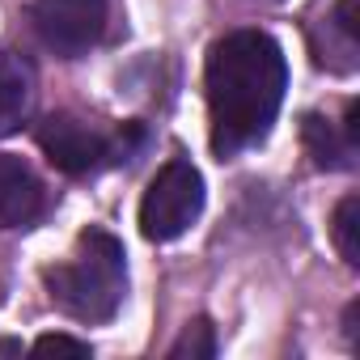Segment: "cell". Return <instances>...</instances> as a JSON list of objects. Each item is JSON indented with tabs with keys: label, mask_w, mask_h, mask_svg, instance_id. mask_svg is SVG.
<instances>
[{
	"label": "cell",
	"mask_w": 360,
	"mask_h": 360,
	"mask_svg": "<svg viewBox=\"0 0 360 360\" xmlns=\"http://www.w3.org/2000/svg\"><path fill=\"white\" fill-rule=\"evenodd\" d=\"M284 85H288V64L271 34L263 30L225 34L212 47L208 72H204L212 148L221 157H233L259 144L280 115Z\"/></svg>",
	"instance_id": "6da1fadb"
},
{
	"label": "cell",
	"mask_w": 360,
	"mask_h": 360,
	"mask_svg": "<svg viewBox=\"0 0 360 360\" xmlns=\"http://www.w3.org/2000/svg\"><path fill=\"white\" fill-rule=\"evenodd\" d=\"M51 301L77 318V322H106L115 318L123 288H127V263L123 246L106 229H85L77 238V255L60 267L43 271Z\"/></svg>",
	"instance_id": "7a4b0ae2"
},
{
	"label": "cell",
	"mask_w": 360,
	"mask_h": 360,
	"mask_svg": "<svg viewBox=\"0 0 360 360\" xmlns=\"http://www.w3.org/2000/svg\"><path fill=\"white\" fill-rule=\"evenodd\" d=\"M204 212V178L191 161L174 157L157 169L140 200V233L148 242H174L183 238Z\"/></svg>",
	"instance_id": "3957f363"
},
{
	"label": "cell",
	"mask_w": 360,
	"mask_h": 360,
	"mask_svg": "<svg viewBox=\"0 0 360 360\" xmlns=\"http://www.w3.org/2000/svg\"><path fill=\"white\" fill-rule=\"evenodd\" d=\"M30 22H34V34L47 51L72 60V56H85L102 39L106 0H39Z\"/></svg>",
	"instance_id": "277c9868"
},
{
	"label": "cell",
	"mask_w": 360,
	"mask_h": 360,
	"mask_svg": "<svg viewBox=\"0 0 360 360\" xmlns=\"http://www.w3.org/2000/svg\"><path fill=\"white\" fill-rule=\"evenodd\" d=\"M39 148L64 174H89L94 165H102V157H110V140L77 115H47L39 123Z\"/></svg>",
	"instance_id": "5b68a950"
},
{
	"label": "cell",
	"mask_w": 360,
	"mask_h": 360,
	"mask_svg": "<svg viewBox=\"0 0 360 360\" xmlns=\"http://www.w3.org/2000/svg\"><path fill=\"white\" fill-rule=\"evenodd\" d=\"M43 212V187L22 157L0 153V229H22Z\"/></svg>",
	"instance_id": "8992f818"
},
{
	"label": "cell",
	"mask_w": 360,
	"mask_h": 360,
	"mask_svg": "<svg viewBox=\"0 0 360 360\" xmlns=\"http://www.w3.org/2000/svg\"><path fill=\"white\" fill-rule=\"evenodd\" d=\"M34 106V72L18 51L0 47V136H13Z\"/></svg>",
	"instance_id": "52a82bcc"
},
{
	"label": "cell",
	"mask_w": 360,
	"mask_h": 360,
	"mask_svg": "<svg viewBox=\"0 0 360 360\" xmlns=\"http://www.w3.org/2000/svg\"><path fill=\"white\" fill-rule=\"evenodd\" d=\"M305 148H309V157L322 165V169H347L352 165V153H356V144L347 140V136H339L322 115H305Z\"/></svg>",
	"instance_id": "ba28073f"
},
{
	"label": "cell",
	"mask_w": 360,
	"mask_h": 360,
	"mask_svg": "<svg viewBox=\"0 0 360 360\" xmlns=\"http://www.w3.org/2000/svg\"><path fill=\"white\" fill-rule=\"evenodd\" d=\"M330 238H335L343 263L347 267H360V200L356 195L339 200V208L330 217Z\"/></svg>",
	"instance_id": "9c48e42d"
},
{
	"label": "cell",
	"mask_w": 360,
	"mask_h": 360,
	"mask_svg": "<svg viewBox=\"0 0 360 360\" xmlns=\"http://www.w3.org/2000/svg\"><path fill=\"white\" fill-rule=\"evenodd\" d=\"M217 352V335L204 318H195L183 335H178V343L169 347V360H208Z\"/></svg>",
	"instance_id": "30bf717a"
},
{
	"label": "cell",
	"mask_w": 360,
	"mask_h": 360,
	"mask_svg": "<svg viewBox=\"0 0 360 360\" xmlns=\"http://www.w3.org/2000/svg\"><path fill=\"white\" fill-rule=\"evenodd\" d=\"M34 356H89V343L72 335H43L34 343Z\"/></svg>",
	"instance_id": "8fae6325"
}]
</instances>
